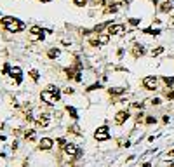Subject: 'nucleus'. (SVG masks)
Here are the masks:
<instances>
[{"mask_svg":"<svg viewBox=\"0 0 174 167\" xmlns=\"http://www.w3.org/2000/svg\"><path fill=\"white\" fill-rule=\"evenodd\" d=\"M166 97H167V101H171V99H174V90H169V92L166 90Z\"/></svg>","mask_w":174,"mask_h":167,"instance_id":"4be33fe9","label":"nucleus"},{"mask_svg":"<svg viewBox=\"0 0 174 167\" xmlns=\"http://www.w3.org/2000/svg\"><path fill=\"white\" fill-rule=\"evenodd\" d=\"M167 89H174V77H162Z\"/></svg>","mask_w":174,"mask_h":167,"instance_id":"ddd939ff","label":"nucleus"},{"mask_svg":"<svg viewBox=\"0 0 174 167\" xmlns=\"http://www.w3.org/2000/svg\"><path fill=\"white\" fill-rule=\"evenodd\" d=\"M57 54H59L57 49H51V51H49V56H51V57H54V56H57Z\"/></svg>","mask_w":174,"mask_h":167,"instance_id":"5701e85b","label":"nucleus"},{"mask_svg":"<svg viewBox=\"0 0 174 167\" xmlns=\"http://www.w3.org/2000/svg\"><path fill=\"white\" fill-rule=\"evenodd\" d=\"M59 97H61V94H59V89H57L56 85H49L45 90H42V92H40L42 103L49 104V106L56 104L57 101H59Z\"/></svg>","mask_w":174,"mask_h":167,"instance_id":"f257e3e1","label":"nucleus"},{"mask_svg":"<svg viewBox=\"0 0 174 167\" xmlns=\"http://www.w3.org/2000/svg\"><path fill=\"white\" fill-rule=\"evenodd\" d=\"M64 92H66V94H73V89H71V87H68V89L64 90Z\"/></svg>","mask_w":174,"mask_h":167,"instance_id":"c85d7f7f","label":"nucleus"},{"mask_svg":"<svg viewBox=\"0 0 174 167\" xmlns=\"http://www.w3.org/2000/svg\"><path fill=\"white\" fill-rule=\"evenodd\" d=\"M129 23H131V25H134V26H136V25H139V19H129Z\"/></svg>","mask_w":174,"mask_h":167,"instance_id":"a878e982","label":"nucleus"},{"mask_svg":"<svg viewBox=\"0 0 174 167\" xmlns=\"http://www.w3.org/2000/svg\"><path fill=\"white\" fill-rule=\"evenodd\" d=\"M106 2H108V4H122L124 0H106Z\"/></svg>","mask_w":174,"mask_h":167,"instance_id":"393cba45","label":"nucleus"},{"mask_svg":"<svg viewBox=\"0 0 174 167\" xmlns=\"http://www.w3.org/2000/svg\"><path fill=\"white\" fill-rule=\"evenodd\" d=\"M35 136H37V134H35L33 129H28V131L25 132V138H26L28 141H35Z\"/></svg>","mask_w":174,"mask_h":167,"instance_id":"4468645a","label":"nucleus"},{"mask_svg":"<svg viewBox=\"0 0 174 167\" xmlns=\"http://www.w3.org/2000/svg\"><path fill=\"white\" fill-rule=\"evenodd\" d=\"M125 90V87H113V89H110V94L111 96H118V94H122Z\"/></svg>","mask_w":174,"mask_h":167,"instance_id":"dca6fc26","label":"nucleus"},{"mask_svg":"<svg viewBox=\"0 0 174 167\" xmlns=\"http://www.w3.org/2000/svg\"><path fill=\"white\" fill-rule=\"evenodd\" d=\"M129 111L127 110H120V111H117L115 113V124L117 125H122V124H125V120H129Z\"/></svg>","mask_w":174,"mask_h":167,"instance_id":"423d86ee","label":"nucleus"},{"mask_svg":"<svg viewBox=\"0 0 174 167\" xmlns=\"http://www.w3.org/2000/svg\"><path fill=\"white\" fill-rule=\"evenodd\" d=\"M152 103H153V104H160V103H162V101H160V99H159V97H155V99H153V101H152Z\"/></svg>","mask_w":174,"mask_h":167,"instance_id":"bb28decb","label":"nucleus"},{"mask_svg":"<svg viewBox=\"0 0 174 167\" xmlns=\"http://www.w3.org/2000/svg\"><path fill=\"white\" fill-rule=\"evenodd\" d=\"M141 84H143V87H145L146 90H155V89H157V84H159V78H157V77H153V75H150V77H145Z\"/></svg>","mask_w":174,"mask_h":167,"instance_id":"39448f33","label":"nucleus"},{"mask_svg":"<svg viewBox=\"0 0 174 167\" xmlns=\"http://www.w3.org/2000/svg\"><path fill=\"white\" fill-rule=\"evenodd\" d=\"M145 54V47L143 45H139V44H134V47H132V56L134 57H139V56Z\"/></svg>","mask_w":174,"mask_h":167,"instance_id":"9b49d317","label":"nucleus"},{"mask_svg":"<svg viewBox=\"0 0 174 167\" xmlns=\"http://www.w3.org/2000/svg\"><path fill=\"white\" fill-rule=\"evenodd\" d=\"M52 146H54V141L51 138H42L40 143H38V148H40V150H51Z\"/></svg>","mask_w":174,"mask_h":167,"instance_id":"1a4fd4ad","label":"nucleus"},{"mask_svg":"<svg viewBox=\"0 0 174 167\" xmlns=\"http://www.w3.org/2000/svg\"><path fill=\"white\" fill-rule=\"evenodd\" d=\"M155 122H157L155 117H146V125H152V124H155Z\"/></svg>","mask_w":174,"mask_h":167,"instance_id":"412c9836","label":"nucleus"},{"mask_svg":"<svg viewBox=\"0 0 174 167\" xmlns=\"http://www.w3.org/2000/svg\"><path fill=\"white\" fill-rule=\"evenodd\" d=\"M73 2H75L77 7H84L85 4H87V0H73Z\"/></svg>","mask_w":174,"mask_h":167,"instance_id":"aec40b11","label":"nucleus"},{"mask_svg":"<svg viewBox=\"0 0 174 167\" xmlns=\"http://www.w3.org/2000/svg\"><path fill=\"white\" fill-rule=\"evenodd\" d=\"M162 52H164V47H157V49H153L152 56H153V57H157V56H160Z\"/></svg>","mask_w":174,"mask_h":167,"instance_id":"f3484780","label":"nucleus"},{"mask_svg":"<svg viewBox=\"0 0 174 167\" xmlns=\"http://www.w3.org/2000/svg\"><path fill=\"white\" fill-rule=\"evenodd\" d=\"M33 122L37 127H47L49 122H51V115H49L47 111H37L35 113V117H33Z\"/></svg>","mask_w":174,"mask_h":167,"instance_id":"7ed1b4c3","label":"nucleus"},{"mask_svg":"<svg viewBox=\"0 0 174 167\" xmlns=\"http://www.w3.org/2000/svg\"><path fill=\"white\" fill-rule=\"evenodd\" d=\"M64 167H71V165H70V164H66V165H64Z\"/></svg>","mask_w":174,"mask_h":167,"instance_id":"2f4dec72","label":"nucleus"},{"mask_svg":"<svg viewBox=\"0 0 174 167\" xmlns=\"http://www.w3.org/2000/svg\"><path fill=\"white\" fill-rule=\"evenodd\" d=\"M125 26L124 25H110L108 26V35H124Z\"/></svg>","mask_w":174,"mask_h":167,"instance_id":"6e6552de","label":"nucleus"},{"mask_svg":"<svg viewBox=\"0 0 174 167\" xmlns=\"http://www.w3.org/2000/svg\"><path fill=\"white\" fill-rule=\"evenodd\" d=\"M30 75H31V78H33L35 82H37V80H38V77H40V75H38V71H37V70H31V71H30Z\"/></svg>","mask_w":174,"mask_h":167,"instance_id":"6ab92c4d","label":"nucleus"},{"mask_svg":"<svg viewBox=\"0 0 174 167\" xmlns=\"http://www.w3.org/2000/svg\"><path fill=\"white\" fill-rule=\"evenodd\" d=\"M66 143H68V141H66L64 138H59V139H57V145H59V146H64Z\"/></svg>","mask_w":174,"mask_h":167,"instance_id":"b1692460","label":"nucleus"},{"mask_svg":"<svg viewBox=\"0 0 174 167\" xmlns=\"http://www.w3.org/2000/svg\"><path fill=\"white\" fill-rule=\"evenodd\" d=\"M172 2H169V0H167V2H162V4H160V7H159V11L160 12H164V14H167V12H171V11H172Z\"/></svg>","mask_w":174,"mask_h":167,"instance_id":"9d476101","label":"nucleus"},{"mask_svg":"<svg viewBox=\"0 0 174 167\" xmlns=\"http://www.w3.org/2000/svg\"><path fill=\"white\" fill-rule=\"evenodd\" d=\"M152 2H153V4H159L160 0H152Z\"/></svg>","mask_w":174,"mask_h":167,"instance_id":"c756f323","label":"nucleus"},{"mask_svg":"<svg viewBox=\"0 0 174 167\" xmlns=\"http://www.w3.org/2000/svg\"><path fill=\"white\" fill-rule=\"evenodd\" d=\"M94 139H96V141H106V139H110L108 125H101V127H97L96 132H94Z\"/></svg>","mask_w":174,"mask_h":167,"instance_id":"20e7f679","label":"nucleus"},{"mask_svg":"<svg viewBox=\"0 0 174 167\" xmlns=\"http://www.w3.org/2000/svg\"><path fill=\"white\" fill-rule=\"evenodd\" d=\"M63 152L66 153V155H71V157H78V155H80L77 145H73V143H66V145L63 146Z\"/></svg>","mask_w":174,"mask_h":167,"instance_id":"0eeeda50","label":"nucleus"},{"mask_svg":"<svg viewBox=\"0 0 174 167\" xmlns=\"http://www.w3.org/2000/svg\"><path fill=\"white\" fill-rule=\"evenodd\" d=\"M66 111H68V113H70V115H71L73 118L78 117V115H77V111H75V108H71V106H66Z\"/></svg>","mask_w":174,"mask_h":167,"instance_id":"a211bd4d","label":"nucleus"},{"mask_svg":"<svg viewBox=\"0 0 174 167\" xmlns=\"http://www.w3.org/2000/svg\"><path fill=\"white\" fill-rule=\"evenodd\" d=\"M30 33L33 35V38H44V31H42L40 26H31Z\"/></svg>","mask_w":174,"mask_h":167,"instance_id":"f8f14e48","label":"nucleus"},{"mask_svg":"<svg viewBox=\"0 0 174 167\" xmlns=\"http://www.w3.org/2000/svg\"><path fill=\"white\" fill-rule=\"evenodd\" d=\"M169 167H174V162H172V164H169Z\"/></svg>","mask_w":174,"mask_h":167,"instance_id":"7c9ffc66","label":"nucleus"},{"mask_svg":"<svg viewBox=\"0 0 174 167\" xmlns=\"http://www.w3.org/2000/svg\"><path fill=\"white\" fill-rule=\"evenodd\" d=\"M167 157H174V148H172V150H169V152H167Z\"/></svg>","mask_w":174,"mask_h":167,"instance_id":"cd10ccee","label":"nucleus"},{"mask_svg":"<svg viewBox=\"0 0 174 167\" xmlns=\"http://www.w3.org/2000/svg\"><path fill=\"white\" fill-rule=\"evenodd\" d=\"M110 40V35H99L97 37V42H99V45H104V44H108Z\"/></svg>","mask_w":174,"mask_h":167,"instance_id":"2eb2a0df","label":"nucleus"},{"mask_svg":"<svg viewBox=\"0 0 174 167\" xmlns=\"http://www.w3.org/2000/svg\"><path fill=\"white\" fill-rule=\"evenodd\" d=\"M2 25L5 26V30H9V31H21V30H25V25L21 23L19 19H14V18H2Z\"/></svg>","mask_w":174,"mask_h":167,"instance_id":"f03ea898","label":"nucleus"}]
</instances>
